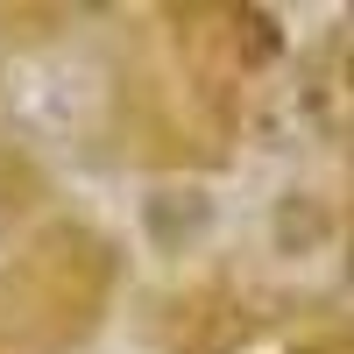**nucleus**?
<instances>
[{
    "label": "nucleus",
    "mask_w": 354,
    "mask_h": 354,
    "mask_svg": "<svg viewBox=\"0 0 354 354\" xmlns=\"http://www.w3.org/2000/svg\"><path fill=\"white\" fill-rule=\"evenodd\" d=\"M277 241L283 248H319V241H326V205H319V198H283V213H277Z\"/></svg>",
    "instance_id": "1"
},
{
    "label": "nucleus",
    "mask_w": 354,
    "mask_h": 354,
    "mask_svg": "<svg viewBox=\"0 0 354 354\" xmlns=\"http://www.w3.org/2000/svg\"><path fill=\"white\" fill-rule=\"evenodd\" d=\"M241 28H248V57H255V64H270V57L283 50V36L270 28V15H241Z\"/></svg>",
    "instance_id": "2"
}]
</instances>
